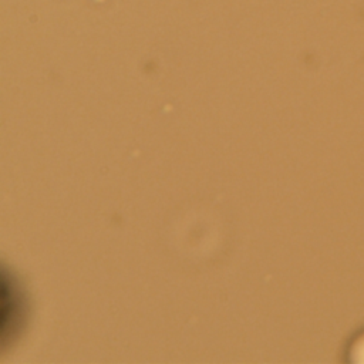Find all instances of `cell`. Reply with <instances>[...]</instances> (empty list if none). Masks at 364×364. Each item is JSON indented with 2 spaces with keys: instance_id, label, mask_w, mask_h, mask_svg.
<instances>
[{
  "instance_id": "6da1fadb",
  "label": "cell",
  "mask_w": 364,
  "mask_h": 364,
  "mask_svg": "<svg viewBox=\"0 0 364 364\" xmlns=\"http://www.w3.org/2000/svg\"><path fill=\"white\" fill-rule=\"evenodd\" d=\"M348 357L354 364H364V331L351 341L348 347Z\"/></svg>"
}]
</instances>
